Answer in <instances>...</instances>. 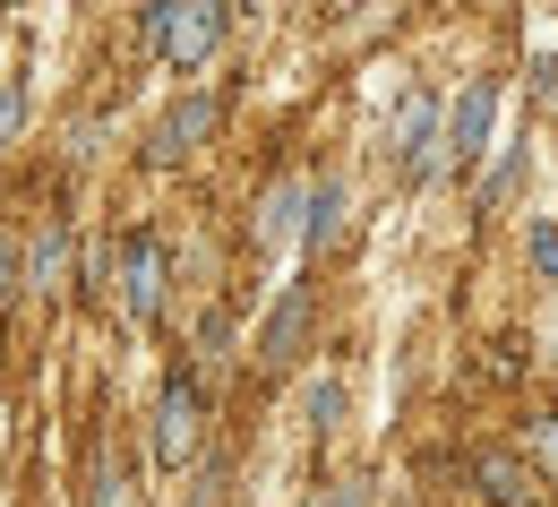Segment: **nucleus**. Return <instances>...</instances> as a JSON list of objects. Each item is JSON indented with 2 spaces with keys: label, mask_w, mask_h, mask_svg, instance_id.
Masks as SVG:
<instances>
[{
  "label": "nucleus",
  "mask_w": 558,
  "mask_h": 507,
  "mask_svg": "<svg viewBox=\"0 0 558 507\" xmlns=\"http://www.w3.org/2000/svg\"><path fill=\"white\" fill-rule=\"evenodd\" d=\"M223 26H232L223 9H155V52L190 70V61H207L215 44H223Z\"/></svg>",
  "instance_id": "obj_1"
},
{
  "label": "nucleus",
  "mask_w": 558,
  "mask_h": 507,
  "mask_svg": "<svg viewBox=\"0 0 558 507\" xmlns=\"http://www.w3.org/2000/svg\"><path fill=\"white\" fill-rule=\"evenodd\" d=\"M473 473H482V499H489V507H542V482H533V464H524V456H507V447H489Z\"/></svg>",
  "instance_id": "obj_2"
},
{
  "label": "nucleus",
  "mask_w": 558,
  "mask_h": 507,
  "mask_svg": "<svg viewBox=\"0 0 558 507\" xmlns=\"http://www.w3.org/2000/svg\"><path fill=\"white\" fill-rule=\"evenodd\" d=\"M489 104H498V77H473V86H464V104H456V121H447V155H456V164H473V155H482Z\"/></svg>",
  "instance_id": "obj_3"
},
{
  "label": "nucleus",
  "mask_w": 558,
  "mask_h": 507,
  "mask_svg": "<svg viewBox=\"0 0 558 507\" xmlns=\"http://www.w3.org/2000/svg\"><path fill=\"white\" fill-rule=\"evenodd\" d=\"M155 447H163V464H181V456L198 447V378H172V396H163V431H155Z\"/></svg>",
  "instance_id": "obj_4"
},
{
  "label": "nucleus",
  "mask_w": 558,
  "mask_h": 507,
  "mask_svg": "<svg viewBox=\"0 0 558 507\" xmlns=\"http://www.w3.org/2000/svg\"><path fill=\"white\" fill-rule=\"evenodd\" d=\"M215 130V95H190L181 112H163V130H155V164H172V155H190V146Z\"/></svg>",
  "instance_id": "obj_5"
},
{
  "label": "nucleus",
  "mask_w": 558,
  "mask_h": 507,
  "mask_svg": "<svg viewBox=\"0 0 558 507\" xmlns=\"http://www.w3.org/2000/svg\"><path fill=\"white\" fill-rule=\"evenodd\" d=\"M155 301H163V241H155V232H130V310L155 318Z\"/></svg>",
  "instance_id": "obj_6"
},
{
  "label": "nucleus",
  "mask_w": 558,
  "mask_h": 507,
  "mask_svg": "<svg viewBox=\"0 0 558 507\" xmlns=\"http://www.w3.org/2000/svg\"><path fill=\"white\" fill-rule=\"evenodd\" d=\"M301 318H310V292H292V301L276 310V327H267V345H258V362H267V370H283L292 353H301Z\"/></svg>",
  "instance_id": "obj_7"
},
{
  "label": "nucleus",
  "mask_w": 558,
  "mask_h": 507,
  "mask_svg": "<svg viewBox=\"0 0 558 507\" xmlns=\"http://www.w3.org/2000/svg\"><path fill=\"white\" fill-rule=\"evenodd\" d=\"M524 464H533V482H558V413H542L524 431Z\"/></svg>",
  "instance_id": "obj_8"
},
{
  "label": "nucleus",
  "mask_w": 558,
  "mask_h": 507,
  "mask_svg": "<svg viewBox=\"0 0 558 507\" xmlns=\"http://www.w3.org/2000/svg\"><path fill=\"white\" fill-rule=\"evenodd\" d=\"M396 155H404V172H421V155H429V104H413V112H404V138H396Z\"/></svg>",
  "instance_id": "obj_9"
},
{
  "label": "nucleus",
  "mask_w": 558,
  "mask_h": 507,
  "mask_svg": "<svg viewBox=\"0 0 558 507\" xmlns=\"http://www.w3.org/2000/svg\"><path fill=\"white\" fill-rule=\"evenodd\" d=\"M473 370H482V378H515V370H524V353H515L507 336H489L482 353H473Z\"/></svg>",
  "instance_id": "obj_10"
},
{
  "label": "nucleus",
  "mask_w": 558,
  "mask_h": 507,
  "mask_svg": "<svg viewBox=\"0 0 558 507\" xmlns=\"http://www.w3.org/2000/svg\"><path fill=\"white\" fill-rule=\"evenodd\" d=\"M533 258H542V267L558 276V232H533Z\"/></svg>",
  "instance_id": "obj_11"
}]
</instances>
